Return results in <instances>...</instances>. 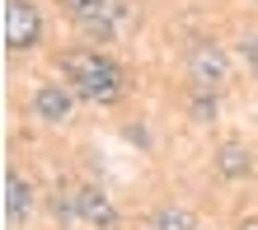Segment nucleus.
Listing matches in <instances>:
<instances>
[{
  "label": "nucleus",
  "instance_id": "nucleus-1",
  "mask_svg": "<svg viewBox=\"0 0 258 230\" xmlns=\"http://www.w3.org/2000/svg\"><path fill=\"white\" fill-rule=\"evenodd\" d=\"M61 75L75 89V99H85V103H113V99H122V89H127L122 61L108 56V52H99V47L66 52L61 56Z\"/></svg>",
  "mask_w": 258,
  "mask_h": 230
},
{
  "label": "nucleus",
  "instance_id": "nucleus-2",
  "mask_svg": "<svg viewBox=\"0 0 258 230\" xmlns=\"http://www.w3.org/2000/svg\"><path fill=\"white\" fill-rule=\"evenodd\" d=\"M42 38V14L28 0H10L5 5V47L10 52H33Z\"/></svg>",
  "mask_w": 258,
  "mask_h": 230
},
{
  "label": "nucleus",
  "instance_id": "nucleus-3",
  "mask_svg": "<svg viewBox=\"0 0 258 230\" xmlns=\"http://www.w3.org/2000/svg\"><path fill=\"white\" fill-rule=\"evenodd\" d=\"M188 75L197 89H221L230 80V52L216 47V42H197L188 52Z\"/></svg>",
  "mask_w": 258,
  "mask_h": 230
},
{
  "label": "nucleus",
  "instance_id": "nucleus-4",
  "mask_svg": "<svg viewBox=\"0 0 258 230\" xmlns=\"http://www.w3.org/2000/svg\"><path fill=\"white\" fill-rule=\"evenodd\" d=\"M136 19V10H132V0H99V10L89 14V19H80V28L94 42H108V38H122L127 28Z\"/></svg>",
  "mask_w": 258,
  "mask_h": 230
},
{
  "label": "nucleus",
  "instance_id": "nucleus-5",
  "mask_svg": "<svg viewBox=\"0 0 258 230\" xmlns=\"http://www.w3.org/2000/svg\"><path fill=\"white\" fill-rule=\"evenodd\" d=\"M28 108H33L38 122H47V127H61V122H71V113H75V89H71V85L47 80V85H38V89H33Z\"/></svg>",
  "mask_w": 258,
  "mask_h": 230
},
{
  "label": "nucleus",
  "instance_id": "nucleus-6",
  "mask_svg": "<svg viewBox=\"0 0 258 230\" xmlns=\"http://www.w3.org/2000/svg\"><path fill=\"white\" fill-rule=\"evenodd\" d=\"M75 216H80L85 225H94V230H113L117 221V202L103 188H94V183H85V188H75Z\"/></svg>",
  "mask_w": 258,
  "mask_h": 230
},
{
  "label": "nucleus",
  "instance_id": "nucleus-7",
  "mask_svg": "<svg viewBox=\"0 0 258 230\" xmlns=\"http://www.w3.org/2000/svg\"><path fill=\"white\" fill-rule=\"evenodd\" d=\"M28 211H33V183H28L19 169H5V216L19 225Z\"/></svg>",
  "mask_w": 258,
  "mask_h": 230
},
{
  "label": "nucleus",
  "instance_id": "nucleus-8",
  "mask_svg": "<svg viewBox=\"0 0 258 230\" xmlns=\"http://www.w3.org/2000/svg\"><path fill=\"white\" fill-rule=\"evenodd\" d=\"M216 174H221V179H244V174H253V150L239 146V141L221 146V150H216Z\"/></svg>",
  "mask_w": 258,
  "mask_h": 230
},
{
  "label": "nucleus",
  "instance_id": "nucleus-9",
  "mask_svg": "<svg viewBox=\"0 0 258 230\" xmlns=\"http://www.w3.org/2000/svg\"><path fill=\"white\" fill-rule=\"evenodd\" d=\"M150 230H197V216H192L188 207H155Z\"/></svg>",
  "mask_w": 258,
  "mask_h": 230
},
{
  "label": "nucleus",
  "instance_id": "nucleus-10",
  "mask_svg": "<svg viewBox=\"0 0 258 230\" xmlns=\"http://www.w3.org/2000/svg\"><path fill=\"white\" fill-rule=\"evenodd\" d=\"M188 113H192V122H211L216 118V94H211V89H192Z\"/></svg>",
  "mask_w": 258,
  "mask_h": 230
},
{
  "label": "nucleus",
  "instance_id": "nucleus-11",
  "mask_svg": "<svg viewBox=\"0 0 258 230\" xmlns=\"http://www.w3.org/2000/svg\"><path fill=\"white\" fill-rule=\"evenodd\" d=\"M52 216L56 221H80V216H75V193H52Z\"/></svg>",
  "mask_w": 258,
  "mask_h": 230
},
{
  "label": "nucleus",
  "instance_id": "nucleus-12",
  "mask_svg": "<svg viewBox=\"0 0 258 230\" xmlns=\"http://www.w3.org/2000/svg\"><path fill=\"white\" fill-rule=\"evenodd\" d=\"M56 5H61V10L71 14V19H75V24H80V19H89V14L99 10V0H56Z\"/></svg>",
  "mask_w": 258,
  "mask_h": 230
},
{
  "label": "nucleus",
  "instance_id": "nucleus-13",
  "mask_svg": "<svg viewBox=\"0 0 258 230\" xmlns=\"http://www.w3.org/2000/svg\"><path fill=\"white\" fill-rule=\"evenodd\" d=\"M244 56L253 61V66H258V33H253V38H244Z\"/></svg>",
  "mask_w": 258,
  "mask_h": 230
},
{
  "label": "nucleus",
  "instance_id": "nucleus-14",
  "mask_svg": "<svg viewBox=\"0 0 258 230\" xmlns=\"http://www.w3.org/2000/svg\"><path fill=\"white\" fill-rule=\"evenodd\" d=\"M235 230H258V221H239V225H235Z\"/></svg>",
  "mask_w": 258,
  "mask_h": 230
}]
</instances>
